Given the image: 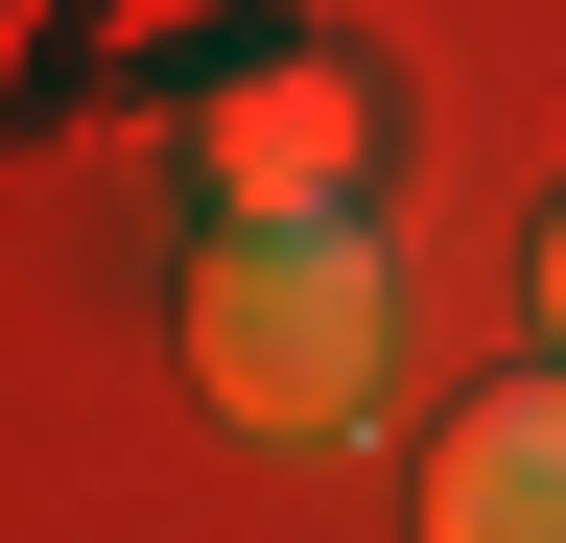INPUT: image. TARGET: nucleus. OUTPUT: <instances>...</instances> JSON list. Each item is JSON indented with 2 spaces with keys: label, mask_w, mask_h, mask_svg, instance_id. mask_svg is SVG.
<instances>
[{
  "label": "nucleus",
  "mask_w": 566,
  "mask_h": 543,
  "mask_svg": "<svg viewBox=\"0 0 566 543\" xmlns=\"http://www.w3.org/2000/svg\"><path fill=\"white\" fill-rule=\"evenodd\" d=\"M378 355H401V260L354 213H237L189 260V378L237 401L260 449H331L354 401H378Z\"/></svg>",
  "instance_id": "f257e3e1"
},
{
  "label": "nucleus",
  "mask_w": 566,
  "mask_h": 543,
  "mask_svg": "<svg viewBox=\"0 0 566 543\" xmlns=\"http://www.w3.org/2000/svg\"><path fill=\"white\" fill-rule=\"evenodd\" d=\"M378 189V95H354V48H283V72L212 95V213H354Z\"/></svg>",
  "instance_id": "f03ea898"
},
{
  "label": "nucleus",
  "mask_w": 566,
  "mask_h": 543,
  "mask_svg": "<svg viewBox=\"0 0 566 543\" xmlns=\"http://www.w3.org/2000/svg\"><path fill=\"white\" fill-rule=\"evenodd\" d=\"M424 543H566V378H520L495 426H449V472H424Z\"/></svg>",
  "instance_id": "7ed1b4c3"
},
{
  "label": "nucleus",
  "mask_w": 566,
  "mask_h": 543,
  "mask_svg": "<svg viewBox=\"0 0 566 543\" xmlns=\"http://www.w3.org/2000/svg\"><path fill=\"white\" fill-rule=\"evenodd\" d=\"M543 331H566V237H543Z\"/></svg>",
  "instance_id": "20e7f679"
}]
</instances>
